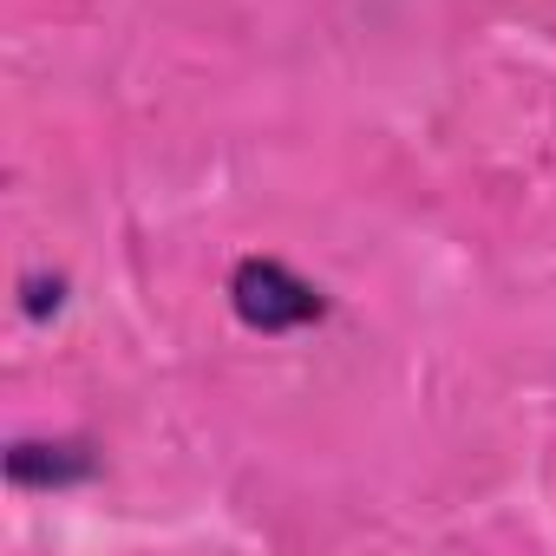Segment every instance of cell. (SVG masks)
<instances>
[{
  "mask_svg": "<svg viewBox=\"0 0 556 556\" xmlns=\"http://www.w3.org/2000/svg\"><path fill=\"white\" fill-rule=\"evenodd\" d=\"M229 302H236V315H242L249 328H262V334H289V328H308V321L321 315V289L302 282L295 268L268 262V255H255V262L236 268Z\"/></svg>",
  "mask_w": 556,
  "mask_h": 556,
  "instance_id": "6da1fadb",
  "label": "cell"
}]
</instances>
